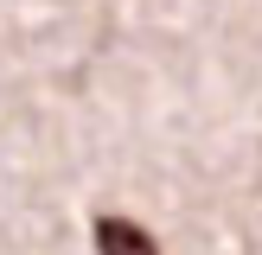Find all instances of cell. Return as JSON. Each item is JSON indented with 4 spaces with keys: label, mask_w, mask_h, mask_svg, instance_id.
I'll use <instances>...</instances> for the list:
<instances>
[{
    "label": "cell",
    "mask_w": 262,
    "mask_h": 255,
    "mask_svg": "<svg viewBox=\"0 0 262 255\" xmlns=\"http://www.w3.org/2000/svg\"><path fill=\"white\" fill-rule=\"evenodd\" d=\"M90 236H96L102 255H160V242H154L135 217H115V211H102L96 223H90Z\"/></svg>",
    "instance_id": "6da1fadb"
}]
</instances>
